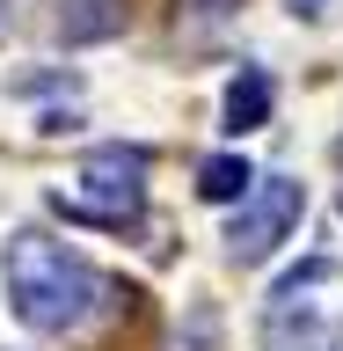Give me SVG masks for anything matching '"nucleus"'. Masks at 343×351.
Here are the masks:
<instances>
[{
    "mask_svg": "<svg viewBox=\"0 0 343 351\" xmlns=\"http://www.w3.org/2000/svg\"><path fill=\"white\" fill-rule=\"evenodd\" d=\"M249 183H256V169H249L241 154H212V161L197 169V197H205V205H241Z\"/></svg>",
    "mask_w": 343,
    "mask_h": 351,
    "instance_id": "nucleus-6",
    "label": "nucleus"
},
{
    "mask_svg": "<svg viewBox=\"0 0 343 351\" xmlns=\"http://www.w3.org/2000/svg\"><path fill=\"white\" fill-rule=\"evenodd\" d=\"M66 219H88V227H125L147 205V154L139 147H95L81 161V191L51 197Z\"/></svg>",
    "mask_w": 343,
    "mask_h": 351,
    "instance_id": "nucleus-2",
    "label": "nucleus"
},
{
    "mask_svg": "<svg viewBox=\"0 0 343 351\" xmlns=\"http://www.w3.org/2000/svg\"><path fill=\"white\" fill-rule=\"evenodd\" d=\"M0 278H8V307H15V322L44 329V337H66V329H81L103 300V278L88 271L81 249H66L59 234H44V227H22L8 234L0 249Z\"/></svg>",
    "mask_w": 343,
    "mask_h": 351,
    "instance_id": "nucleus-1",
    "label": "nucleus"
},
{
    "mask_svg": "<svg viewBox=\"0 0 343 351\" xmlns=\"http://www.w3.org/2000/svg\"><path fill=\"white\" fill-rule=\"evenodd\" d=\"M256 125H270V73L241 66L234 88H227V132H256Z\"/></svg>",
    "mask_w": 343,
    "mask_h": 351,
    "instance_id": "nucleus-5",
    "label": "nucleus"
},
{
    "mask_svg": "<svg viewBox=\"0 0 343 351\" xmlns=\"http://www.w3.org/2000/svg\"><path fill=\"white\" fill-rule=\"evenodd\" d=\"M285 8H292V15H307V22H322V15H329V0H285Z\"/></svg>",
    "mask_w": 343,
    "mask_h": 351,
    "instance_id": "nucleus-8",
    "label": "nucleus"
},
{
    "mask_svg": "<svg viewBox=\"0 0 343 351\" xmlns=\"http://www.w3.org/2000/svg\"><path fill=\"white\" fill-rule=\"evenodd\" d=\"M300 213H307V191L292 183V176H256V183H249V197L234 205L227 256H234V263H263L285 234H292V227H300Z\"/></svg>",
    "mask_w": 343,
    "mask_h": 351,
    "instance_id": "nucleus-3",
    "label": "nucleus"
},
{
    "mask_svg": "<svg viewBox=\"0 0 343 351\" xmlns=\"http://www.w3.org/2000/svg\"><path fill=\"white\" fill-rule=\"evenodd\" d=\"M0 37H8V22H0Z\"/></svg>",
    "mask_w": 343,
    "mask_h": 351,
    "instance_id": "nucleus-9",
    "label": "nucleus"
},
{
    "mask_svg": "<svg viewBox=\"0 0 343 351\" xmlns=\"http://www.w3.org/2000/svg\"><path fill=\"white\" fill-rule=\"evenodd\" d=\"M336 344H343V322L307 300H278L263 315V351H336Z\"/></svg>",
    "mask_w": 343,
    "mask_h": 351,
    "instance_id": "nucleus-4",
    "label": "nucleus"
},
{
    "mask_svg": "<svg viewBox=\"0 0 343 351\" xmlns=\"http://www.w3.org/2000/svg\"><path fill=\"white\" fill-rule=\"evenodd\" d=\"M117 22H125V15H117V0H73V15H59V29L81 44V37H110Z\"/></svg>",
    "mask_w": 343,
    "mask_h": 351,
    "instance_id": "nucleus-7",
    "label": "nucleus"
}]
</instances>
